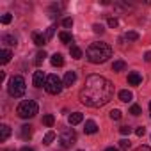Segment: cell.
Segmentation results:
<instances>
[{"mask_svg":"<svg viewBox=\"0 0 151 151\" xmlns=\"http://www.w3.org/2000/svg\"><path fill=\"white\" fill-rule=\"evenodd\" d=\"M114 96V86L100 75H89L80 91V101L87 107H103Z\"/></svg>","mask_w":151,"mask_h":151,"instance_id":"obj_1","label":"cell"},{"mask_svg":"<svg viewBox=\"0 0 151 151\" xmlns=\"http://www.w3.org/2000/svg\"><path fill=\"white\" fill-rule=\"evenodd\" d=\"M86 55H87L89 62H93V64H103V62H107L112 57V48L107 43H93L87 48Z\"/></svg>","mask_w":151,"mask_h":151,"instance_id":"obj_2","label":"cell"},{"mask_svg":"<svg viewBox=\"0 0 151 151\" xmlns=\"http://www.w3.org/2000/svg\"><path fill=\"white\" fill-rule=\"evenodd\" d=\"M25 89H27L25 80H23V77H20V75H14L7 84V91H9V94L13 98H22L25 94Z\"/></svg>","mask_w":151,"mask_h":151,"instance_id":"obj_3","label":"cell"},{"mask_svg":"<svg viewBox=\"0 0 151 151\" xmlns=\"http://www.w3.org/2000/svg\"><path fill=\"white\" fill-rule=\"evenodd\" d=\"M16 112H18V116L22 119H30V117H34L37 114V103L32 101V100H25V101H22L18 105Z\"/></svg>","mask_w":151,"mask_h":151,"instance_id":"obj_4","label":"cell"},{"mask_svg":"<svg viewBox=\"0 0 151 151\" xmlns=\"http://www.w3.org/2000/svg\"><path fill=\"white\" fill-rule=\"evenodd\" d=\"M62 87H64V84L60 82V78L57 77V75H48V77H46V82H45L46 93H50V94H59V93L62 91Z\"/></svg>","mask_w":151,"mask_h":151,"instance_id":"obj_5","label":"cell"},{"mask_svg":"<svg viewBox=\"0 0 151 151\" xmlns=\"http://www.w3.org/2000/svg\"><path fill=\"white\" fill-rule=\"evenodd\" d=\"M59 142H60V146L64 149L66 147H71L75 142H77V133H75V130L73 128H64L60 132V135H59Z\"/></svg>","mask_w":151,"mask_h":151,"instance_id":"obj_6","label":"cell"},{"mask_svg":"<svg viewBox=\"0 0 151 151\" xmlns=\"http://www.w3.org/2000/svg\"><path fill=\"white\" fill-rule=\"evenodd\" d=\"M75 82H77V73H75V71H68V73L64 75V80H62L64 87H71Z\"/></svg>","mask_w":151,"mask_h":151,"instance_id":"obj_7","label":"cell"},{"mask_svg":"<svg viewBox=\"0 0 151 151\" xmlns=\"http://www.w3.org/2000/svg\"><path fill=\"white\" fill-rule=\"evenodd\" d=\"M45 82H46L45 73H43V71H36V73H34V87H43Z\"/></svg>","mask_w":151,"mask_h":151,"instance_id":"obj_8","label":"cell"},{"mask_svg":"<svg viewBox=\"0 0 151 151\" xmlns=\"http://www.w3.org/2000/svg\"><path fill=\"white\" fill-rule=\"evenodd\" d=\"M140 82H142L140 73H137V71H132V73H128V84H130V86H139Z\"/></svg>","mask_w":151,"mask_h":151,"instance_id":"obj_9","label":"cell"},{"mask_svg":"<svg viewBox=\"0 0 151 151\" xmlns=\"http://www.w3.org/2000/svg\"><path fill=\"white\" fill-rule=\"evenodd\" d=\"M84 132H86V133H89V135H93V133H96V132H98V124H96L93 119H89V121H86Z\"/></svg>","mask_w":151,"mask_h":151,"instance_id":"obj_10","label":"cell"},{"mask_svg":"<svg viewBox=\"0 0 151 151\" xmlns=\"http://www.w3.org/2000/svg\"><path fill=\"white\" fill-rule=\"evenodd\" d=\"M9 135H11V128L7 124H2L0 126V142H6L9 139Z\"/></svg>","mask_w":151,"mask_h":151,"instance_id":"obj_11","label":"cell"},{"mask_svg":"<svg viewBox=\"0 0 151 151\" xmlns=\"http://www.w3.org/2000/svg\"><path fill=\"white\" fill-rule=\"evenodd\" d=\"M68 119H69V124H71V126H75V124H78V123H82V121H84V116H82L80 112H73Z\"/></svg>","mask_w":151,"mask_h":151,"instance_id":"obj_12","label":"cell"},{"mask_svg":"<svg viewBox=\"0 0 151 151\" xmlns=\"http://www.w3.org/2000/svg\"><path fill=\"white\" fill-rule=\"evenodd\" d=\"M2 43L7 45V46H16V45H18V39H16L14 36H11V34H4V36H2Z\"/></svg>","mask_w":151,"mask_h":151,"instance_id":"obj_13","label":"cell"},{"mask_svg":"<svg viewBox=\"0 0 151 151\" xmlns=\"http://www.w3.org/2000/svg\"><path fill=\"white\" fill-rule=\"evenodd\" d=\"M20 135H22V139H30L32 137V126L30 124H23L22 128H20Z\"/></svg>","mask_w":151,"mask_h":151,"instance_id":"obj_14","label":"cell"},{"mask_svg":"<svg viewBox=\"0 0 151 151\" xmlns=\"http://www.w3.org/2000/svg\"><path fill=\"white\" fill-rule=\"evenodd\" d=\"M119 100H121V101H124V103L132 101V100H133V94H132V91H128V89H123V91H119Z\"/></svg>","mask_w":151,"mask_h":151,"instance_id":"obj_15","label":"cell"},{"mask_svg":"<svg viewBox=\"0 0 151 151\" xmlns=\"http://www.w3.org/2000/svg\"><path fill=\"white\" fill-rule=\"evenodd\" d=\"M11 57H13V53H11V50H7V48H4L2 52H0V62H2V64H7V62L11 60Z\"/></svg>","mask_w":151,"mask_h":151,"instance_id":"obj_16","label":"cell"},{"mask_svg":"<svg viewBox=\"0 0 151 151\" xmlns=\"http://www.w3.org/2000/svg\"><path fill=\"white\" fill-rule=\"evenodd\" d=\"M50 62H52V66L59 68V66H62V64H64V57H62L60 53H53V55H52V59H50Z\"/></svg>","mask_w":151,"mask_h":151,"instance_id":"obj_17","label":"cell"},{"mask_svg":"<svg viewBox=\"0 0 151 151\" xmlns=\"http://www.w3.org/2000/svg\"><path fill=\"white\" fill-rule=\"evenodd\" d=\"M32 41H34V45L43 46V45L46 43V37H45V36H41V34H37V32H34V34H32Z\"/></svg>","mask_w":151,"mask_h":151,"instance_id":"obj_18","label":"cell"},{"mask_svg":"<svg viewBox=\"0 0 151 151\" xmlns=\"http://www.w3.org/2000/svg\"><path fill=\"white\" fill-rule=\"evenodd\" d=\"M69 53H71L73 59H82V55H84L82 50H80L78 46H71V48H69Z\"/></svg>","mask_w":151,"mask_h":151,"instance_id":"obj_19","label":"cell"},{"mask_svg":"<svg viewBox=\"0 0 151 151\" xmlns=\"http://www.w3.org/2000/svg\"><path fill=\"white\" fill-rule=\"evenodd\" d=\"M53 140H55V132H48V133L45 135V139H43V144H45V146H50Z\"/></svg>","mask_w":151,"mask_h":151,"instance_id":"obj_20","label":"cell"},{"mask_svg":"<svg viewBox=\"0 0 151 151\" xmlns=\"http://www.w3.org/2000/svg\"><path fill=\"white\" fill-rule=\"evenodd\" d=\"M45 57H46V52H45V50H43V52H37V53H36V59H34L36 66H41L43 60H45Z\"/></svg>","mask_w":151,"mask_h":151,"instance_id":"obj_21","label":"cell"},{"mask_svg":"<svg viewBox=\"0 0 151 151\" xmlns=\"http://www.w3.org/2000/svg\"><path fill=\"white\" fill-rule=\"evenodd\" d=\"M59 39H60L62 43H71V41H73V37H71V34H69V32H66V30L59 34Z\"/></svg>","mask_w":151,"mask_h":151,"instance_id":"obj_22","label":"cell"},{"mask_svg":"<svg viewBox=\"0 0 151 151\" xmlns=\"http://www.w3.org/2000/svg\"><path fill=\"white\" fill-rule=\"evenodd\" d=\"M53 123H55V117H53L52 114H46V116L43 117V124H45V126H53Z\"/></svg>","mask_w":151,"mask_h":151,"instance_id":"obj_23","label":"cell"},{"mask_svg":"<svg viewBox=\"0 0 151 151\" xmlns=\"http://www.w3.org/2000/svg\"><path fill=\"white\" fill-rule=\"evenodd\" d=\"M124 68H126L124 60H116V62L112 64V69H114V71H123Z\"/></svg>","mask_w":151,"mask_h":151,"instance_id":"obj_24","label":"cell"},{"mask_svg":"<svg viewBox=\"0 0 151 151\" xmlns=\"http://www.w3.org/2000/svg\"><path fill=\"white\" fill-rule=\"evenodd\" d=\"M124 39H126V41H137V39H139V34L133 32V30H130V32L124 34Z\"/></svg>","mask_w":151,"mask_h":151,"instance_id":"obj_25","label":"cell"},{"mask_svg":"<svg viewBox=\"0 0 151 151\" xmlns=\"http://www.w3.org/2000/svg\"><path fill=\"white\" fill-rule=\"evenodd\" d=\"M121 116H123V114H121V110H117V109L110 110V119H112V121H119V119H121Z\"/></svg>","mask_w":151,"mask_h":151,"instance_id":"obj_26","label":"cell"},{"mask_svg":"<svg viewBox=\"0 0 151 151\" xmlns=\"http://www.w3.org/2000/svg\"><path fill=\"white\" fill-rule=\"evenodd\" d=\"M119 146H121L123 149H130V147H132V142H130L128 139H123V140H119Z\"/></svg>","mask_w":151,"mask_h":151,"instance_id":"obj_27","label":"cell"},{"mask_svg":"<svg viewBox=\"0 0 151 151\" xmlns=\"http://www.w3.org/2000/svg\"><path fill=\"white\" fill-rule=\"evenodd\" d=\"M130 114H132V116H140V107H139V105H132Z\"/></svg>","mask_w":151,"mask_h":151,"instance_id":"obj_28","label":"cell"},{"mask_svg":"<svg viewBox=\"0 0 151 151\" xmlns=\"http://www.w3.org/2000/svg\"><path fill=\"white\" fill-rule=\"evenodd\" d=\"M11 20H13V16H11L9 13H7V14H4L2 18H0V22H2L4 25H7V23H11Z\"/></svg>","mask_w":151,"mask_h":151,"instance_id":"obj_29","label":"cell"},{"mask_svg":"<svg viewBox=\"0 0 151 151\" xmlns=\"http://www.w3.org/2000/svg\"><path fill=\"white\" fill-rule=\"evenodd\" d=\"M119 133H121V135H130V133H132V128H130V126H121V128H119Z\"/></svg>","mask_w":151,"mask_h":151,"instance_id":"obj_30","label":"cell"},{"mask_svg":"<svg viewBox=\"0 0 151 151\" xmlns=\"http://www.w3.org/2000/svg\"><path fill=\"white\" fill-rule=\"evenodd\" d=\"M62 25H64L66 29L73 27V18H64V20H62Z\"/></svg>","mask_w":151,"mask_h":151,"instance_id":"obj_31","label":"cell"},{"mask_svg":"<svg viewBox=\"0 0 151 151\" xmlns=\"http://www.w3.org/2000/svg\"><path fill=\"white\" fill-rule=\"evenodd\" d=\"M93 30H94L96 34H103V30H105V29H103L100 23H94V25H93Z\"/></svg>","mask_w":151,"mask_h":151,"instance_id":"obj_32","label":"cell"},{"mask_svg":"<svg viewBox=\"0 0 151 151\" xmlns=\"http://www.w3.org/2000/svg\"><path fill=\"white\" fill-rule=\"evenodd\" d=\"M53 32H55V27H48V30H46V34H45V37H46V41L53 36Z\"/></svg>","mask_w":151,"mask_h":151,"instance_id":"obj_33","label":"cell"},{"mask_svg":"<svg viewBox=\"0 0 151 151\" xmlns=\"http://www.w3.org/2000/svg\"><path fill=\"white\" fill-rule=\"evenodd\" d=\"M135 133H137V137H142V135L146 133V128H144V126H139V128L135 130Z\"/></svg>","mask_w":151,"mask_h":151,"instance_id":"obj_34","label":"cell"},{"mask_svg":"<svg viewBox=\"0 0 151 151\" xmlns=\"http://www.w3.org/2000/svg\"><path fill=\"white\" fill-rule=\"evenodd\" d=\"M109 27H112V29L117 27V20L116 18H109Z\"/></svg>","mask_w":151,"mask_h":151,"instance_id":"obj_35","label":"cell"},{"mask_svg":"<svg viewBox=\"0 0 151 151\" xmlns=\"http://www.w3.org/2000/svg\"><path fill=\"white\" fill-rule=\"evenodd\" d=\"M144 60H146V62H151V52H146V53H144Z\"/></svg>","mask_w":151,"mask_h":151,"instance_id":"obj_36","label":"cell"},{"mask_svg":"<svg viewBox=\"0 0 151 151\" xmlns=\"http://www.w3.org/2000/svg\"><path fill=\"white\" fill-rule=\"evenodd\" d=\"M139 151H151V147H149V146H140Z\"/></svg>","mask_w":151,"mask_h":151,"instance_id":"obj_37","label":"cell"},{"mask_svg":"<svg viewBox=\"0 0 151 151\" xmlns=\"http://www.w3.org/2000/svg\"><path fill=\"white\" fill-rule=\"evenodd\" d=\"M20 151H34V149H32V147H29V146H23Z\"/></svg>","mask_w":151,"mask_h":151,"instance_id":"obj_38","label":"cell"},{"mask_svg":"<svg viewBox=\"0 0 151 151\" xmlns=\"http://www.w3.org/2000/svg\"><path fill=\"white\" fill-rule=\"evenodd\" d=\"M105 151H119V149H116V147H107Z\"/></svg>","mask_w":151,"mask_h":151,"instance_id":"obj_39","label":"cell"},{"mask_svg":"<svg viewBox=\"0 0 151 151\" xmlns=\"http://www.w3.org/2000/svg\"><path fill=\"white\" fill-rule=\"evenodd\" d=\"M149 112H151V103H149Z\"/></svg>","mask_w":151,"mask_h":151,"instance_id":"obj_40","label":"cell"},{"mask_svg":"<svg viewBox=\"0 0 151 151\" xmlns=\"http://www.w3.org/2000/svg\"><path fill=\"white\" fill-rule=\"evenodd\" d=\"M80 151H82V149H80Z\"/></svg>","mask_w":151,"mask_h":151,"instance_id":"obj_41","label":"cell"}]
</instances>
